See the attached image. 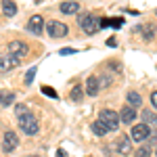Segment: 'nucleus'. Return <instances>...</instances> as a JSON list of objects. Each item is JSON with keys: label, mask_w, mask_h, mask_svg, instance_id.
Here are the masks:
<instances>
[{"label": "nucleus", "mask_w": 157, "mask_h": 157, "mask_svg": "<svg viewBox=\"0 0 157 157\" xmlns=\"http://www.w3.org/2000/svg\"><path fill=\"white\" fill-rule=\"evenodd\" d=\"M80 27L84 29L88 36H92V34H97L98 29H101V19H97L92 13H86L80 17Z\"/></svg>", "instance_id": "1"}, {"label": "nucleus", "mask_w": 157, "mask_h": 157, "mask_svg": "<svg viewBox=\"0 0 157 157\" xmlns=\"http://www.w3.org/2000/svg\"><path fill=\"white\" fill-rule=\"evenodd\" d=\"M98 120L109 128V132L117 130V128H120V124H121L120 113H115V111H111V109H103V111H101V115H98Z\"/></svg>", "instance_id": "2"}, {"label": "nucleus", "mask_w": 157, "mask_h": 157, "mask_svg": "<svg viewBox=\"0 0 157 157\" xmlns=\"http://www.w3.org/2000/svg\"><path fill=\"white\" fill-rule=\"evenodd\" d=\"M19 128L23 130V134L34 136V134H38V130H40V124H38L36 115L27 113V115H23V117H19Z\"/></svg>", "instance_id": "3"}, {"label": "nucleus", "mask_w": 157, "mask_h": 157, "mask_svg": "<svg viewBox=\"0 0 157 157\" xmlns=\"http://www.w3.org/2000/svg\"><path fill=\"white\" fill-rule=\"evenodd\" d=\"M19 147V138H17V134L13 132V130H6L4 132V138H2V151L4 153H11Z\"/></svg>", "instance_id": "4"}, {"label": "nucleus", "mask_w": 157, "mask_h": 157, "mask_svg": "<svg viewBox=\"0 0 157 157\" xmlns=\"http://www.w3.org/2000/svg\"><path fill=\"white\" fill-rule=\"evenodd\" d=\"M46 27H48V34H50V38H63V36H67V25L65 23H61V21H48L46 23Z\"/></svg>", "instance_id": "5"}, {"label": "nucleus", "mask_w": 157, "mask_h": 157, "mask_svg": "<svg viewBox=\"0 0 157 157\" xmlns=\"http://www.w3.org/2000/svg\"><path fill=\"white\" fill-rule=\"evenodd\" d=\"M9 55L17 57V59L25 57V55H27V44H23L21 40H13V42H9Z\"/></svg>", "instance_id": "6"}, {"label": "nucleus", "mask_w": 157, "mask_h": 157, "mask_svg": "<svg viewBox=\"0 0 157 157\" xmlns=\"http://www.w3.org/2000/svg\"><path fill=\"white\" fill-rule=\"evenodd\" d=\"M149 126L147 124H136L132 128V134H130V138L132 140H136V143H140V140H147L149 138Z\"/></svg>", "instance_id": "7"}, {"label": "nucleus", "mask_w": 157, "mask_h": 157, "mask_svg": "<svg viewBox=\"0 0 157 157\" xmlns=\"http://www.w3.org/2000/svg\"><path fill=\"white\" fill-rule=\"evenodd\" d=\"M17 65H19V59L13 57V55H2V57H0V73L11 71V69H15Z\"/></svg>", "instance_id": "8"}, {"label": "nucleus", "mask_w": 157, "mask_h": 157, "mask_svg": "<svg viewBox=\"0 0 157 157\" xmlns=\"http://www.w3.org/2000/svg\"><path fill=\"white\" fill-rule=\"evenodd\" d=\"M27 29H29L34 36H40L42 29H44V19H42L40 15H34V17L29 19V23H27Z\"/></svg>", "instance_id": "9"}, {"label": "nucleus", "mask_w": 157, "mask_h": 157, "mask_svg": "<svg viewBox=\"0 0 157 157\" xmlns=\"http://www.w3.org/2000/svg\"><path fill=\"white\" fill-rule=\"evenodd\" d=\"M98 90H101V84H98V80L94 75H90L88 80H86V94L88 97H97Z\"/></svg>", "instance_id": "10"}, {"label": "nucleus", "mask_w": 157, "mask_h": 157, "mask_svg": "<svg viewBox=\"0 0 157 157\" xmlns=\"http://www.w3.org/2000/svg\"><path fill=\"white\" fill-rule=\"evenodd\" d=\"M120 120H121V124H132L134 120H136V109L130 105V107H124L120 111Z\"/></svg>", "instance_id": "11"}, {"label": "nucleus", "mask_w": 157, "mask_h": 157, "mask_svg": "<svg viewBox=\"0 0 157 157\" xmlns=\"http://www.w3.org/2000/svg\"><path fill=\"white\" fill-rule=\"evenodd\" d=\"M59 11L63 13V15H73V13L80 11V4H78L75 0H67V2H63L59 6Z\"/></svg>", "instance_id": "12"}, {"label": "nucleus", "mask_w": 157, "mask_h": 157, "mask_svg": "<svg viewBox=\"0 0 157 157\" xmlns=\"http://www.w3.org/2000/svg\"><path fill=\"white\" fill-rule=\"evenodd\" d=\"M130 149H132V140H130V136H121L120 140H117V151H120L121 155H128L130 153Z\"/></svg>", "instance_id": "13"}, {"label": "nucleus", "mask_w": 157, "mask_h": 157, "mask_svg": "<svg viewBox=\"0 0 157 157\" xmlns=\"http://www.w3.org/2000/svg\"><path fill=\"white\" fill-rule=\"evenodd\" d=\"M2 13L6 17H15L17 15V4L13 0H2Z\"/></svg>", "instance_id": "14"}, {"label": "nucleus", "mask_w": 157, "mask_h": 157, "mask_svg": "<svg viewBox=\"0 0 157 157\" xmlns=\"http://www.w3.org/2000/svg\"><path fill=\"white\" fill-rule=\"evenodd\" d=\"M126 98H128V103H130L134 109H136V107H143V97H140L136 90H130V92L126 94Z\"/></svg>", "instance_id": "15"}, {"label": "nucleus", "mask_w": 157, "mask_h": 157, "mask_svg": "<svg viewBox=\"0 0 157 157\" xmlns=\"http://www.w3.org/2000/svg\"><path fill=\"white\" fill-rule=\"evenodd\" d=\"M121 23H124L121 17H115V19L105 17V19H101V27H121Z\"/></svg>", "instance_id": "16"}, {"label": "nucleus", "mask_w": 157, "mask_h": 157, "mask_svg": "<svg viewBox=\"0 0 157 157\" xmlns=\"http://www.w3.org/2000/svg\"><path fill=\"white\" fill-rule=\"evenodd\" d=\"M92 132L97 134V136H105V134L109 132V128L101 120H97V121H92Z\"/></svg>", "instance_id": "17"}, {"label": "nucleus", "mask_w": 157, "mask_h": 157, "mask_svg": "<svg viewBox=\"0 0 157 157\" xmlns=\"http://www.w3.org/2000/svg\"><path fill=\"white\" fill-rule=\"evenodd\" d=\"M13 101H15V94H13V92L0 90V107H9Z\"/></svg>", "instance_id": "18"}, {"label": "nucleus", "mask_w": 157, "mask_h": 157, "mask_svg": "<svg viewBox=\"0 0 157 157\" xmlns=\"http://www.w3.org/2000/svg\"><path fill=\"white\" fill-rule=\"evenodd\" d=\"M69 97H71V101H75V103H78V101H82V86H73L71 88V92H69Z\"/></svg>", "instance_id": "19"}, {"label": "nucleus", "mask_w": 157, "mask_h": 157, "mask_svg": "<svg viewBox=\"0 0 157 157\" xmlns=\"http://www.w3.org/2000/svg\"><path fill=\"white\" fill-rule=\"evenodd\" d=\"M143 124H147V126H149V124H157V115L155 113H151V111H143Z\"/></svg>", "instance_id": "20"}, {"label": "nucleus", "mask_w": 157, "mask_h": 157, "mask_svg": "<svg viewBox=\"0 0 157 157\" xmlns=\"http://www.w3.org/2000/svg\"><path fill=\"white\" fill-rule=\"evenodd\" d=\"M40 90H42V92H44L46 97H50V98H59V94H57V92H55V90H52L50 86H42Z\"/></svg>", "instance_id": "21"}, {"label": "nucleus", "mask_w": 157, "mask_h": 157, "mask_svg": "<svg viewBox=\"0 0 157 157\" xmlns=\"http://www.w3.org/2000/svg\"><path fill=\"white\" fill-rule=\"evenodd\" d=\"M15 113H17V117H23V115L29 113V109L25 107V105H17V107H15Z\"/></svg>", "instance_id": "22"}, {"label": "nucleus", "mask_w": 157, "mask_h": 157, "mask_svg": "<svg viewBox=\"0 0 157 157\" xmlns=\"http://www.w3.org/2000/svg\"><path fill=\"white\" fill-rule=\"evenodd\" d=\"M136 157H151V151H149V147H140V149L136 151Z\"/></svg>", "instance_id": "23"}, {"label": "nucleus", "mask_w": 157, "mask_h": 157, "mask_svg": "<svg viewBox=\"0 0 157 157\" xmlns=\"http://www.w3.org/2000/svg\"><path fill=\"white\" fill-rule=\"evenodd\" d=\"M34 75H36V67H32V69L27 71V75H25V84H32V82H34Z\"/></svg>", "instance_id": "24"}, {"label": "nucleus", "mask_w": 157, "mask_h": 157, "mask_svg": "<svg viewBox=\"0 0 157 157\" xmlns=\"http://www.w3.org/2000/svg\"><path fill=\"white\" fill-rule=\"evenodd\" d=\"M145 40H153V25L145 27Z\"/></svg>", "instance_id": "25"}, {"label": "nucleus", "mask_w": 157, "mask_h": 157, "mask_svg": "<svg viewBox=\"0 0 157 157\" xmlns=\"http://www.w3.org/2000/svg\"><path fill=\"white\" fill-rule=\"evenodd\" d=\"M71 52H75V48H61L59 55H71Z\"/></svg>", "instance_id": "26"}, {"label": "nucleus", "mask_w": 157, "mask_h": 157, "mask_svg": "<svg viewBox=\"0 0 157 157\" xmlns=\"http://www.w3.org/2000/svg\"><path fill=\"white\" fill-rule=\"evenodd\" d=\"M151 103H153V107L157 109V90L153 92V94H151Z\"/></svg>", "instance_id": "27"}, {"label": "nucleus", "mask_w": 157, "mask_h": 157, "mask_svg": "<svg viewBox=\"0 0 157 157\" xmlns=\"http://www.w3.org/2000/svg\"><path fill=\"white\" fill-rule=\"evenodd\" d=\"M57 157H67V153H65L63 149H59V151H57Z\"/></svg>", "instance_id": "28"}, {"label": "nucleus", "mask_w": 157, "mask_h": 157, "mask_svg": "<svg viewBox=\"0 0 157 157\" xmlns=\"http://www.w3.org/2000/svg\"><path fill=\"white\" fill-rule=\"evenodd\" d=\"M107 44H109V46H115L117 42H115V38H109V40H107Z\"/></svg>", "instance_id": "29"}, {"label": "nucleus", "mask_w": 157, "mask_h": 157, "mask_svg": "<svg viewBox=\"0 0 157 157\" xmlns=\"http://www.w3.org/2000/svg\"><path fill=\"white\" fill-rule=\"evenodd\" d=\"M29 157H38V155H29Z\"/></svg>", "instance_id": "30"}, {"label": "nucleus", "mask_w": 157, "mask_h": 157, "mask_svg": "<svg viewBox=\"0 0 157 157\" xmlns=\"http://www.w3.org/2000/svg\"><path fill=\"white\" fill-rule=\"evenodd\" d=\"M155 157H157V149H155Z\"/></svg>", "instance_id": "31"}]
</instances>
